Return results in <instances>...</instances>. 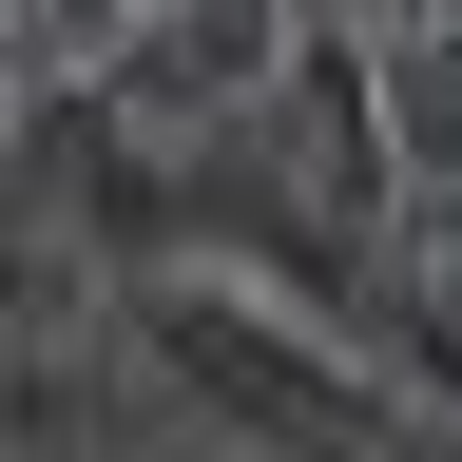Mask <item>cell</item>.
<instances>
[{"instance_id":"cell-1","label":"cell","mask_w":462,"mask_h":462,"mask_svg":"<svg viewBox=\"0 0 462 462\" xmlns=\"http://www.w3.org/2000/svg\"><path fill=\"white\" fill-rule=\"evenodd\" d=\"M154 346H173V366H193V385H212L270 462H462V424H443L404 366L309 346L251 270H173V289H154Z\"/></svg>"},{"instance_id":"cell-5","label":"cell","mask_w":462,"mask_h":462,"mask_svg":"<svg viewBox=\"0 0 462 462\" xmlns=\"http://www.w3.org/2000/svg\"><path fill=\"white\" fill-rule=\"evenodd\" d=\"M424 20H443V0H424Z\"/></svg>"},{"instance_id":"cell-4","label":"cell","mask_w":462,"mask_h":462,"mask_svg":"<svg viewBox=\"0 0 462 462\" xmlns=\"http://www.w3.org/2000/svg\"><path fill=\"white\" fill-rule=\"evenodd\" d=\"M0 39H20V0H0Z\"/></svg>"},{"instance_id":"cell-3","label":"cell","mask_w":462,"mask_h":462,"mask_svg":"<svg viewBox=\"0 0 462 462\" xmlns=\"http://www.w3.org/2000/svg\"><path fill=\"white\" fill-rule=\"evenodd\" d=\"M39 39H116V20H154V0H20Z\"/></svg>"},{"instance_id":"cell-2","label":"cell","mask_w":462,"mask_h":462,"mask_svg":"<svg viewBox=\"0 0 462 462\" xmlns=\"http://www.w3.org/2000/svg\"><path fill=\"white\" fill-rule=\"evenodd\" d=\"M289 0H154V20H116L97 39V78H78V135H212V116H251L270 78H289Z\"/></svg>"}]
</instances>
